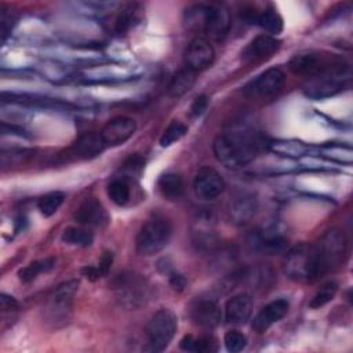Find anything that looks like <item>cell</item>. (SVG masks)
I'll return each mask as SVG.
<instances>
[{
	"instance_id": "cell-16",
	"label": "cell",
	"mask_w": 353,
	"mask_h": 353,
	"mask_svg": "<svg viewBox=\"0 0 353 353\" xmlns=\"http://www.w3.org/2000/svg\"><path fill=\"white\" fill-rule=\"evenodd\" d=\"M290 309V303L284 298L274 299L261 309V312L252 320V328L256 332H265L274 323L280 321Z\"/></svg>"
},
{
	"instance_id": "cell-12",
	"label": "cell",
	"mask_w": 353,
	"mask_h": 353,
	"mask_svg": "<svg viewBox=\"0 0 353 353\" xmlns=\"http://www.w3.org/2000/svg\"><path fill=\"white\" fill-rule=\"evenodd\" d=\"M280 48V40L270 34H259L254 37L241 51V61L245 63H256L269 59Z\"/></svg>"
},
{
	"instance_id": "cell-32",
	"label": "cell",
	"mask_w": 353,
	"mask_h": 353,
	"mask_svg": "<svg viewBox=\"0 0 353 353\" xmlns=\"http://www.w3.org/2000/svg\"><path fill=\"white\" fill-rule=\"evenodd\" d=\"M336 291H338L336 283H334V281L325 283V284L321 285L320 290L313 295L312 301L309 302V306H310L312 309H319V307L324 306L325 303H328V302H331V301L334 299Z\"/></svg>"
},
{
	"instance_id": "cell-30",
	"label": "cell",
	"mask_w": 353,
	"mask_h": 353,
	"mask_svg": "<svg viewBox=\"0 0 353 353\" xmlns=\"http://www.w3.org/2000/svg\"><path fill=\"white\" fill-rule=\"evenodd\" d=\"M186 132H188V127L183 123H181L178 120L171 121L160 137V146L161 148L171 146L172 143L179 141L182 137H185Z\"/></svg>"
},
{
	"instance_id": "cell-3",
	"label": "cell",
	"mask_w": 353,
	"mask_h": 353,
	"mask_svg": "<svg viewBox=\"0 0 353 353\" xmlns=\"http://www.w3.org/2000/svg\"><path fill=\"white\" fill-rule=\"evenodd\" d=\"M172 234L170 221L163 216L148 219L139 229L135 240V248L139 255L152 256L160 252L168 244Z\"/></svg>"
},
{
	"instance_id": "cell-5",
	"label": "cell",
	"mask_w": 353,
	"mask_h": 353,
	"mask_svg": "<svg viewBox=\"0 0 353 353\" xmlns=\"http://www.w3.org/2000/svg\"><path fill=\"white\" fill-rule=\"evenodd\" d=\"M178 328L176 316L168 309L157 310L146 325V349L150 352L164 350L172 338L175 336Z\"/></svg>"
},
{
	"instance_id": "cell-4",
	"label": "cell",
	"mask_w": 353,
	"mask_h": 353,
	"mask_svg": "<svg viewBox=\"0 0 353 353\" xmlns=\"http://www.w3.org/2000/svg\"><path fill=\"white\" fill-rule=\"evenodd\" d=\"M345 84V66L341 63H331L309 79L303 87V92L312 99H323L342 91Z\"/></svg>"
},
{
	"instance_id": "cell-24",
	"label": "cell",
	"mask_w": 353,
	"mask_h": 353,
	"mask_svg": "<svg viewBox=\"0 0 353 353\" xmlns=\"http://www.w3.org/2000/svg\"><path fill=\"white\" fill-rule=\"evenodd\" d=\"M194 83H196V72L186 66L185 69H181L172 76L168 84V94L174 98H179L183 94H186L194 85Z\"/></svg>"
},
{
	"instance_id": "cell-23",
	"label": "cell",
	"mask_w": 353,
	"mask_h": 353,
	"mask_svg": "<svg viewBox=\"0 0 353 353\" xmlns=\"http://www.w3.org/2000/svg\"><path fill=\"white\" fill-rule=\"evenodd\" d=\"M161 196L167 200H178L183 194V181L176 172H165L157 181Z\"/></svg>"
},
{
	"instance_id": "cell-7",
	"label": "cell",
	"mask_w": 353,
	"mask_h": 353,
	"mask_svg": "<svg viewBox=\"0 0 353 353\" xmlns=\"http://www.w3.org/2000/svg\"><path fill=\"white\" fill-rule=\"evenodd\" d=\"M285 83V74L280 68H270L243 87V94L254 99H269L277 95Z\"/></svg>"
},
{
	"instance_id": "cell-26",
	"label": "cell",
	"mask_w": 353,
	"mask_h": 353,
	"mask_svg": "<svg viewBox=\"0 0 353 353\" xmlns=\"http://www.w3.org/2000/svg\"><path fill=\"white\" fill-rule=\"evenodd\" d=\"M54 266H55V259L54 258H46V259L34 261V262H30L29 265H26L25 268L19 269L18 277L22 283H29V281L34 280L40 273L51 270Z\"/></svg>"
},
{
	"instance_id": "cell-34",
	"label": "cell",
	"mask_w": 353,
	"mask_h": 353,
	"mask_svg": "<svg viewBox=\"0 0 353 353\" xmlns=\"http://www.w3.org/2000/svg\"><path fill=\"white\" fill-rule=\"evenodd\" d=\"M207 106H208V98L205 95H199L190 106V114L193 117H199L205 112Z\"/></svg>"
},
{
	"instance_id": "cell-10",
	"label": "cell",
	"mask_w": 353,
	"mask_h": 353,
	"mask_svg": "<svg viewBox=\"0 0 353 353\" xmlns=\"http://www.w3.org/2000/svg\"><path fill=\"white\" fill-rule=\"evenodd\" d=\"M225 181L222 175L211 168V167H201L193 181V190L197 197L203 200H215L223 193Z\"/></svg>"
},
{
	"instance_id": "cell-19",
	"label": "cell",
	"mask_w": 353,
	"mask_h": 353,
	"mask_svg": "<svg viewBox=\"0 0 353 353\" xmlns=\"http://www.w3.org/2000/svg\"><path fill=\"white\" fill-rule=\"evenodd\" d=\"M252 313V299L248 294L240 292L228 299L225 305V320L229 324H244Z\"/></svg>"
},
{
	"instance_id": "cell-29",
	"label": "cell",
	"mask_w": 353,
	"mask_h": 353,
	"mask_svg": "<svg viewBox=\"0 0 353 353\" xmlns=\"http://www.w3.org/2000/svg\"><path fill=\"white\" fill-rule=\"evenodd\" d=\"M63 200H65V194L62 192H58V190L50 192L39 199L37 208L40 210L41 215L51 216L58 211V208L62 205Z\"/></svg>"
},
{
	"instance_id": "cell-33",
	"label": "cell",
	"mask_w": 353,
	"mask_h": 353,
	"mask_svg": "<svg viewBox=\"0 0 353 353\" xmlns=\"http://www.w3.org/2000/svg\"><path fill=\"white\" fill-rule=\"evenodd\" d=\"M223 342L229 352L237 353V352H241L247 346V336L237 330H230L225 334Z\"/></svg>"
},
{
	"instance_id": "cell-21",
	"label": "cell",
	"mask_w": 353,
	"mask_h": 353,
	"mask_svg": "<svg viewBox=\"0 0 353 353\" xmlns=\"http://www.w3.org/2000/svg\"><path fill=\"white\" fill-rule=\"evenodd\" d=\"M328 65L331 63L325 62L320 55L314 52H301L294 55L290 61V69L295 74H305L309 77L320 73Z\"/></svg>"
},
{
	"instance_id": "cell-31",
	"label": "cell",
	"mask_w": 353,
	"mask_h": 353,
	"mask_svg": "<svg viewBox=\"0 0 353 353\" xmlns=\"http://www.w3.org/2000/svg\"><path fill=\"white\" fill-rule=\"evenodd\" d=\"M268 146L276 153L283 156H290V157H298L306 152V146L296 141H277V142L268 143Z\"/></svg>"
},
{
	"instance_id": "cell-6",
	"label": "cell",
	"mask_w": 353,
	"mask_h": 353,
	"mask_svg": "<svg viewBox=\"0 0 353 353\" xmlns=\"http://www.w3.org/2000/svg\"><path fill=\"white\" fill-rule=\"evenodd\" d=\"M284 273L290 279L296 281H309L319 279L313 245L306 243L294 245L285 255Z\"/></svg>"
},
{
	"instance_id": "cell-22",
	"label": "cell",
	"mask_w": 353,
	"mask_h": 353,
	"mask_svg": "<svg viewBox=\"0 0 353 353\" xmlns=\"http://www.w3.org/2000/svg\"><path fill=\"white\" fill-rule=\"evenodd\" d=\"M244 19L248 21L250 23H255V25L261 26L270 36L279 34L283 30V18L273 8H268V10H263L261 12L245 11L244 12Z\"/></svg>"
},
{
	"instance_id": "cell-28",
	"label": "cell",
	"mask_w": 353,
	"mask_h": 353,
	"mask_svg": "<svg viewBox=\"0 0 353 353\" xmlns=\"http://www.w3.org/2000/svg\"><path fill=\"white\" fill-rule=\"evenodd\" d=\"M108 196L117 205H125L131 197V189L125 179L116 178L108 185Z\"/></svg>"
},
{
	"instance_id": "cell-37",
	"label": "cell",
	"mask_w": 353,
	"mask_h": 353,
	"mask_svg": "<svg viewBox=\"0 0 353 353\" xmlns=\"http://www.w3.org/2000/svg\"><path fill=\"white\" fill-rule=\"evenodd\" d=\"M168 281L175 291H182L186 285V279L181 273H176V272H170Z\"/></svg>"
},
{
	"instance_id": "cell-2",
	"label": "cell",
	"mask_w": 353,
	"mask_h": 353,
	"mask_svg": "<svg viewBox=\"0 0 353 353\" xmlns=\"http://www.w3.org/2000/svg\"><path fill=\"white\" fill-rule=\"evenodd\" d=\"M312 245L314 250L317 277L336 270L345 262L347 240L341 229H328Z\"/></svg>"
},
{
	"instance_id": "cell-13",
	"label": "cell",
	"mask_w": 353,
	"mask_h": 353,
	"mask_svg": "<svg viewBox=\"0 0 353 353\" xmlns=\"http://www.w3.org/2000/svg\"><path fill=\"white\" fill-rule=\"evenodd\" d=\"M214 57L215 52L211 43L207 39L197 36L189 43L185 54V61L188 68L197 72L208 68L212 63Z\"/></svg>"
},
{
	"instance_id": "cell-17",
	"label": "cell",
	"mask_w": 353,
	"mask_h": 353,
	"mask_svg": "<svg viewBox=\"0 0 353 353\" xmlns=\"http://www.w3.org/2000/svg\"><path fill=\"white\" fill-rule=\"evenodd\" d=\"M230 28V15L229 12L216 6H207L205 8V21H204V33L215 40H221L226 36Z\"/></svg>"
},
{
	"instance_id": "cell-36",
	"label": "cell",
	"mask_w": 353,
	"mask_h": 353,
	"mask_svg": "<svg viewBox=\"0 0 353 353\" xmlns=\"http://www.w3.org/2000/svg\"><path fill=\"white\" fill-rule=\"evenodd\" d=\"M143 164H145L143 159L139 157V156H137V154H134V156H131V157L124 163L123 168L130 170V171H132V172H138V171H141V170L143 168Z\"/></svg>"
},
{
	"instance_id": "cell-15",
	"label": "cell",
	"mask_w": 353,
	"mask_h": 353,
	"mask_svg": "<svg viewBox=\"0 0 353 353\" xmlns=\"http://www.w3.org/2000/svg\"><path fill=\"white\" fill-rule=\"evenodd\" d=\"M105 148L106 145L99 132H85L72 143L66 154L77 160H88L99 156Z\"/></svg>"
},
{
	"instance_id": "cell-1",
	"label": "cell",
	"mask_w": 353,
	"mask_h": 353,
	"mask_svg": "<svg viewBox=\"0 0 353 353\" xmlns=\"http://www.w3.org/2000/svg\"><path fill=\"white\" fill-rule=\"evenodd\" d=\"M266 138L255 127L237 121L219 134L212 143L215 159L226 168L239 170L251 163L265 148Z\"/></svg>"
},
{
	"instance_id": "cell-11",
	"label": "cell",
	"mask_w": 353,
	"mask_h": 353,
	"mask_svg": "<svg viewBox=\"0 0 353 353\" xmlns=\"http://www.w3.org/2000/svg\"><path fill=\"white\" fill-rule=\"evenodd\" d=\"M137 130V123L134 119L127 116H119L109 120L101 130V137L108 146H119L128 141Z\"/></svg>"
},
{
	"instance_id": "cell-18",
	"label": "cell",
	"mask_w": 353,
	"mask_h": 353,
	"mask_svg": "<svg viewBox=\"0 0 353 353\" xmlns=\"http://www.w3.org/2000/svg\"><path fill=\"white\" fill-rule=\"evenodd\" d=\"M258 208L256 199L248 193H240L233 197L229 203L228 215L230 222L234 225H245L255 215Z\"/></svg>"
},
{
	"instance_id": "cell-38",
	"label": "cell",
	"mask_w": 353,
	"mask_h": 353,
	"mask_svg": "<svg viewBox=\"0 0 353 353\" xmlns=\"http://www.w3.org/2000/svg\"><path fill=\"white\" fill-rule=\"evenodd\" d=\"M0 306H1V310L3 312H11V310H15L18 309V302L15 298L7 295V294H1L0 295Z\"/></svg>"
},
{
	"instance_id": "cell-14",
	"label": "cell",
	"mask_w": 353,
	"mask_h": 353,
	"mask_svg": "<svg viewBox=\"0 0 353 353\" xmlns=\"http://www.w3.org/2000/svg\"><path fill=\"white\" fill-rule=\"evenodd\" d=\"M73 218L77 223L90 228H103L108 223V214L95 197L84 199L76 208Z\"/></svg>"
},
{
	"instance_id": "cell-8",
	"label": "cell",
	"mask_w": 353,
	"mask_h": 353,
	"mask_svg": "<svg viewBox=\"0 0 353 353\" xmlns=\"http://www.w3.org/2000/svg\"><path fill=\"white\" fill-rule=\"evenodd\" d=\"M112 288L114 290L119 301L127 307H139L145 303L148 287L145 280L139 277V274L134 273H123L119 274L113 283Z\"/></svg>"
},
{
	"instance_id": "cell-35",
	"label": "cell",
	"mask_w": 353,
	"mask_h": 353,
	"mask_svg": "<svg viewBox=\"0 0 353 353\" xmlns=\"http://www.w3.org/2000/svg\"><path fill=\"white\" fill-rule=\"evenodd\" d=\"M113 262V254L110 251H105L99 259V263L95 266L98 273H99V277H103L108 274L109 269H110V265Z\"/></svg>"
},
{
	"instance_id": "cell-25",
	"label": "cell",
	"mask_w": 353,
	"mask_h": 353,
	"mask_svg": "<svg viewBox=\"0 0 353 353\" xmlns=\"http://www.w3.org/2000/svg\"><path fill=\"white\" fill-rule=\"evenodd\" d=\"M139 11L141 8L138 4H128L127 7H124L116 19L114 30L121 34L134 28L139 21Z\"/></svg>"
},
{
	"instance_id": "cell-27",
	"label": "cell",
	"mask_w": 353,
	"mask_h": 353,
	"mask_svg": "<svg viewBox=\"0 0 353 353\" xmlns=\"http://www.w3.org/2000/svg\"><path fill=\"white\" fill-rule=\"evenodd\" d=\"M61 240L65 244H70V245H77V247H90L94 241V236L91 232L81 229V228H76V226H70L66 228L62 232Z\"/></svg>"
},
{
	"instance_id": "cell-20",
	"label": "cell",
	"mask_w": 353,
	"mask_h": 353,
	"mask_svg": "<svg viewBox=\"0 0 353 353\" xmlns=\"http://www.w3.org/2000/svg\"><path fill=\"white\" fill-rule=\"evenodd\" d=\"M190 317L194 324L204 328H214L221 323V309L211 299L197 301L190 309Z\"/></svg>"
},
{
	"instance_id": "cell-9",
	"label": "cell",
	"mask_w": 353,
	"mask_h": 353,
	"mask_svg": "<svg viewBox=\"0 0 353 353\" xmlns=\"http://www.w3.org/2000/svg\"><path fill=\"white\" fill-rule=\"evenodd\" d=\"M79 288L76 280H68L59 284L48 296L44 307V313L51 321L65 320L70 312L73 296Z\"/></svg>"
}]
</instances>
